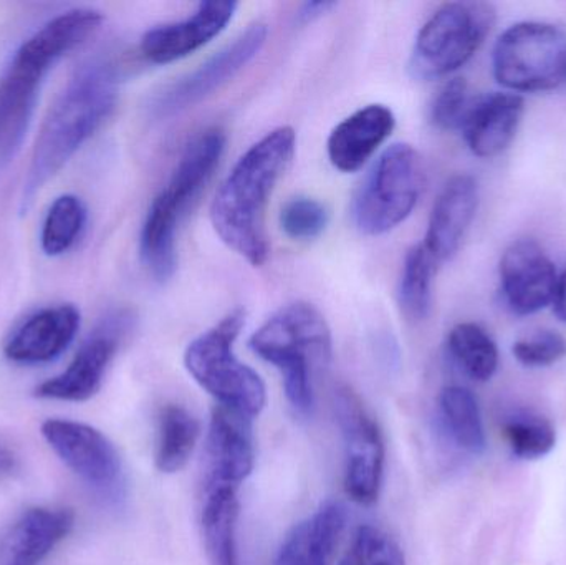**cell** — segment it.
I'll return each instance as SVG.
<instances>
[{
	"mask_svg": "<svg viewBox=\"0 0 566 565\" xmlns=\"http://www.w3.org/2000/svg\"><path fill=\"white\" fill-rule=\"evenodd\" d=\"M17 460L13 457L12 451L7 450V448L0 447V477H6V474L12 473L15 470Z\"/></svg>",
	"mask_w": 566,
	"mask_h": 565,
	"instance_id": "d590c367",
	"label": "cell"
},
{
	"mask_svg": "<svg viewBox=\"0 0 566 565\" xmlns=\"http://www.w3.org/2000/svg\"><path fill=\"white\" fill-rule=\"evenodd\" d=\"M501 284L505 304L514 314H537L554 304L557 269L537 242L522 239L502 255Z\"/></svg>",
	"mask_w": 566,
	"mask_h": 565,
	"instance_id": "5bb4252c",
	"label": "cell"
},
{
	"mask_svg": "<svg viewBox=\"0 0 566 565\" xmlns=\"http://www.w3.org/2000/svg\"><path fill=\"white\" fill-rule=\"evenodd\" d=\"M295 149L293 128L272 129L239 158L212 199L211 222L216 234L254 268L268 262L265 212Z\"/></svg>",
	"mask_w": 566,
	"mask_h": 565,
	"instance_id": "6da1fadb",
	"label": "cell"
},
{
	"mask_svg": "<svg viewBox=\"0 0 566 565\" xmlns=\"http://www.w3.org/2000/svg\"><path fill=\"white\" fill-rule=\"evenodd\" d=\"M329 216L325 206L313 198L290 199L281 211V228L293 241H312L325 232Z\"/></svg>",
	"mask_w": 566,
	"mask_h": 565,
	"instance_id": "4dcf8cb0",
	"label": "cell"
},
{
	"mask_svg": "<svg viewBox=\"0 0 566 565\" xmlns=\"http://www.w3.org/2000/svg\"><path fill=\"white\" fill-rule=\"evenodd\" d=\"M424 166L412 146L396 143L381 153L353 199V222L361 234L382 236L406 221L424 189Z\"/></svg>",
	"mask_w": 566,
	"mask_h": 565,
	"instance_id": "52a82bcc",
	"label": "cell"
},
{
	"mask_svg": "<svg viewBox=\"0 0 566 565\" xmlns=\"http://www.w3.org/2000/svg\"><path fill=\"white\" fill-rule=\"evenodd\" d=\"M514 357L528 368L551 367L566 355V341L557 332L544 331L534 337L515 342Z\"/></svg>",
	"mask_w": 566,
	"mask_h": 565,
	"instance_id": "d6a6232c",
	"label": "cell"
},
{
	"mask_svg": "<svg viewBox=\"0 0 566 565\" xmlns=\"http://www.w3.org/2000/svg\"><path fill=\"white\" fill-rule=\"evenodd\" d=\"M343 504L329 501L300 523L282 544L275 565H329L346 526Z\"/></svg>",
	"mask_w": 566,
	"mask_h": 565,
	"instance_id": "7402d4cb",
	"label": "cell"
},
{
	"mask_svg": "<svg viewBox=\"0 0 566 565\" xmlns=\"http://www.w3.org/2000/svg\"><path fill=\"white\" fill-rule=\"evenodd\" d=\"M448 348L455 364L471 380L484 384L499 368V348L481 325L464 322L448 337Z\"/></svg>",
	"mask_w": 566,
	"mask_h": 565,
	"instance_id": "484cf974",
	"label": "cell"
},
{
	"mask_svg": "<svg viewBox=\"0 0 566 565\" xmlns=\"http://www.w3.org/2000/svg\"><path fill=\"white\" fill-rule=\"evenodd\" d=\"M118 83L108 60H92L73 75L36 138L20 198L22 211L105 123L118 100Z\"/></svg>",
	"mask_w": 566,
	"mask_h": 565,
	"instance_id": "7a4b0ae2",
	"label": "cell"
},
{
	"mask_svg": "<svg viewBox=\"0 0 566 565\" xmlns=\"http://www.w3.org/2000/svg\"><path fill=\"white\" fill-rule=\"evenodd\" d=\"M504 437L512 454L518 460L535 461L552 453L557 444V430L542 415L515 414L504 423Z\"/></svg>",
	"mask_w": 566,
	"mask_h": 565,
	"instance_id": "f1b7e54d",
	"label": "cell"
},
{
	"mask_svg": "<svg viewBox=\"0 0 566 565\" xmlns=\"http://www.w3.org/2000/svg\"><path fill=\"white\" fill-rule=\"evenodd\" d=\"M239 501L234 488H206L202 530L214 565H239L235 546Z\"/></svg>",
	"mask_w": 566,
	"mask_h": 565,
	"instance_id": "603a6c76",
	"label": "cell"
},
{
	"mask_svg": "<svg viewBox=\"0 0 566 565\" xmlns=\"http://www.w3.org/2000/svg\"><path fill=\"white\" fill-rule=\"evenodd\" d=\"M268 35L269 29L265 23H252L245 32L234 39V42L168 86L156 100V113L161 116L176 115L211 96L261 53L268 42Z\"/></svg>",
	"mask_w": 566,
	"mask_h": 565,
	"instance_id": "8fae6325",
	"label": "cell"
},
{
	"mask_svg": "<svg viewBox=\"0 0 566 565\" xmlns=\"http://www.w3.org/2000/svg\"><path fill=\"white\" fill-rule=\"evenodd\" d=\"M339 565H406L398 544L378 527L363 526L356 531L348 553Z\"/></svg>",
	"mask_w": 566,
	"mask_h": 565,
	"instance_id": "f546056e",
	"label": "cell"
},
{
	"mask_svg": "<svg viewBox=\"0 0 566 565\" xmlns=\"http://www.w3.org/2000/svg\"><path fill=\"white\" fill-rule=\"evenodd\" d=\"M446 430L465 453L482 454L488 448L484 421L478 398L464 387H448L439 397Z\"/></svg>",
	"mask_w": 566,
	"mask_h": 565,
	"instance_id": "cb8c5ba5",
	"label": "cell"
},
{
	"mask_svg": "<svg viewBox=\"0 0 566 565\" xmlns=\"http://www.w3.org/2000/svg\"><path fill=\"white\" fill-rule=\"evenodd\" d=\"M128 325L129 317L123 314L103 322L86 338L65 372L36 387V397L59 401H86L95 397Z\"/></svg>",
	"mask_w": 566,
	"mask_h": 565,
	"instance_id": "4fadbf2b",
	"label": "cell"
},
{
	"mask_svg": "<svg viewBox=\"0 0 566 565\" xmlns=\"http://www.w3.org/2000/svg\"><path fill=\"white\" fill-rule=\"evenodd\" d=\"M479 206V186L472 176L458 175L439 192L426 231L424 249L436 264L454 258Z\"/></svg>",
	"mask_w": 566,
	"mask_h": 565,
	"instance_id": "ac0fdd59",
	"label": "cell"
},
{
	"mask_svg": "<svg viewBox=\"0 0 566 565\" xmlns=\"http://www.w3.org/2000/svg\"><path fill=\"white\" fill-rule=\"evenodd\" d=\"M102 23L103 13L92 7L66 10L43 23L13 53L0 75V165L19 153L50 70Z\"/></svg>",
	"mask_w": 566,
	"mask_h": 565,
	"instance_id": "3957f363",
	"label": "cell"
},
{
	"mask_svg": "<svg viewBox=\"0 0 566 565\" xmlns=\"http://www.w3.org/2000/svg\"><path fill=\"white\" fill-rule=\"evenodd\" d=\"M492 69L512 93L560 88L566 83V33L551 23H515L499 36Z\"/></svg>",
	"mask_w": 566,
	"mask_h": 565,
	"instance_id": "9c48e42d",
	"label": "cell"
},
{
	"mask_svg": "<svg viewBox=\"0 0 566 565\" xmlns=\"http://www.w3.org/2000/svg\"><path fill=\"white\" fill-rule=\"evenodd\" d=\"M42 435L56 457L86 484L103 494H115L122 484V460L112 441L88 425L49 420Z\"/></svg>",
	"mask_w": 566,
	"mask_h": 565,
	"instance_id": "7c38bea8",
	"label": "cell"
},
{
	"mask_svg": "<svg viewBox=\"0 0 566 565\" xmlns=\"http://www.w3.org/2000/svg\"><path fill=\"white\" fill-rule=\"evenodd\" d=\"M554 312L562 322H566V271L558 278L557 291L554 297Z\"/></svg>",
	"mask_w": 566,
	"mask_h": 565,
	"instance_id": "e575fe53",
	"label": "cell"
},
{
	"mask_svg": "<svg viewBox=\"0 0 566 565\" xmlns=\"http://www.w3.org/2000/svg\"><path fill=\"white\" fill-rule=\"evenodd\" d=\"M245 324L242 308L229 312L214 327L186 348L185 365L191 377L219 401L221 407L255 418L268 404V391L258 372L242 364L234 344Z\"/></svg>",
	"mask_w": 566,
	"mask_h": 565,
	"instance_id": "8992f818",
	"label": "cell"
},
{
	"mask_svg": "<svg viewBox=\"0 0 566 565\" xmlns=\"http://www.w3.org/2000/svg\"><path fill=\"white\" fill-rule=\"evenodd\" d=\"M208 488H234L254 470L251 418L219 405L208 435Z\"/></svg>",
	"mask_w": 566,
	"mask_h": 565,
	"instance_id": "2e32d148",
	"label": "cell"
},
{
	"mask_svg": "<svg viewBox=\"0 0 566 565\" xmlns=\"http://www.w3.org/2000/svg\"><path fill=\"white\" fill-rule=\"evenodd\" d=\"M70 510L27 511L0 540V565H39L73 530Z\"/></svg>",
	"mask_w": 566,
	"mask_h": 565,
	"instance_id": "44dd1931",
	"label": "cell"
},
{
	"mask_svg": "<svg viewBox=\"0 0 566 565\" xmlns=\"http://www.w3.org/2000/svg\"><path fill=\"white\" fill-rule=\"evenodd\" d=\"M335 414L346 448L345 491L355 503H375L385 467L381 431L361 400L348 387L335 394Z\"/></svg>",
	"mask_w": 566,
	"mask_h": 565,
	"instance_id": "30bf717a",
	"label": "cell"
},
{
	"mask_svg": "<svg viewBox=\"0 0 566 565\" xmlns=\"http://www.w3.org/2000/svg\"><path fill=\"white\" fill-rule=\"evenodd\" d=\"M494 22L491 3H446L416 36L409 62L411 75L418 80L451 75L481 49Z\"/></svg>",
	"mask_w": 566,
	"mask_h": 565,
	"instance_id": "ba28073f",
	"label": "cell"
},
{
	"mask_svg": "<svg viewBox=\"0 0 566 565\" xmlns=\"http://www.w3.org/2000/svg\"><path fill=\"white\" fill-rule=\"evenodd\" d=\"M525 112L518 93L494 92L469 103L461 132L465 145L479 158H494L514 142Z\"/></svg>",
	"mask_w": 566,
	"mask_h": 565,
	"instance_id": "d6986e66",
	"label": "cell"
},
{
	"mask_svg": "<svg viewBox=\"0 0 566 565\" xmlns=\"http://www.w3.org/2000/svg\"><path fill=\"white\" fill-rule=\"evenodd\" d=\"M469 88L464 79H452L439 90L431 105V122L436 128L451 132L461 129L462 119L468 112Z\"/></svg>",
	"mask_w": 566,
	"mask_h": 565,
	"instance_id": "1f68e13d",
	"label": "cell"
},
{
	"mask_svg": "<svg viewBox=\"0 0 566 565\" xmlns=\"http://www.w3.org/2000/svg\"><path fill=\"white\" fill-rule=\"evenodd\" d=\"M86 224V208L78 196L63 195L46 212L42 228V249L50 258L65 254L75 244Z\"/></svg>",
	"mask_w": 566,
	"mask_h": 565,
	"instance_id": "83f0119b",
	"label": "cell"
},
{
	"mask_svg": "<svg viewBox=\"0 0 566 565\" xmlns=\"http://www.w3.org/2000/svg\"><path fill=\"white\" fill-rule=\"evenodd\" d=\"M336 2H306L300 7L298 20L303 23L312 22V20L319 19V17L328 13L329 10L335 9Z\"/></svg>",
	"mask_w": 566,
	"mask_h": 565,
	"instance_id": "836d02e7",
	"label": "cell"
},
{
	"mask_svg": "<svg viewBox=\"0 0 566 565\" xmlns=\"http://www.w3.org/2000/svg\"><path fill=\"white\" fill-rule=\"evenodd\" d=\"M259 357L281 370L286 398L300 414L313 408V368L332 357V332L318 308L293 302L272 315L251 337Z\"/></svg>",
	"mask_w": 566,
	"mask_h": 565,
	"instance_id": "5b68a950",
	"label": "cell"
},
{
	"mask_svg": "<svg viewBox=\"0 0 566 565\" xmlns=\"http://www.w3.org/2000/svg\"><path fill=\"white\" fill-rule=\"evenodd\" d=\"M80 322L82 317L75 305L42 308L10 335L3 354L15 364H49L75 341Z\"/></svg>",
	"mask_w": 566,
	"mask_h": 565,
	"instance_id": "e0dca14e",
	"label": "cell"
},
{
	"mask_svg": "<svg viewBox=\"0 0 566 565\" xmlns=\"http://www.w3.org/2000/svg\"><path fill=\"white\" fill-rule=\"evenodd\" d=\"M238 7L235 2H201L188 19L149 29L142 39V53L158 65L186 59L221 35Z\"/></svg>",
	"mask_w": 566,
	"mask_h": 565,
	"instance_id": "9a60e30c",
	"label": "cell"
},
{
	"mask_svg": "<svg viewBox=\"0 0 566 565\" xmlns=\"http://www.w3.org/2000/svg\"><path fill=\"white\" fill-rule=\"evenodd\" d=\"M201 435L195 415L179 405H168L159 415L156 467L161 473H178L188 464Z\"/></svg>",
	"mask_w": 566,
	"mask_h": 565,
	"instance_id": "d4e9b609",
	"label": "cell"
},
{
	"mask_svg": "<svg viewBox=\"0 0 566 565\" xmlns=\"http://www.w3.org/2000/svg\"><path fill=\"white\" fill-rule=\"evenodd\" d=\"M224 149L226 135L221 129L199 133L186 146L166 188L153 199L143 224L139 252L156 281L166 282L175 275L179 222L214 175Z\"/></svg>",
	"mask_w": 566,
	"mask_h": 565,
	"instance_id": "277c9868",
	"label": "cell"
},
{
	"mask_svg": "<svg viewBox=\"0 0 566 565\" xmlns=\"http://www.w3.org/2000/svg\"><path fill=\"white\" fill-rule=\"evenodd\" d=\"M396 126L395 113L386 105H368L339 122L329 133L326 151L333 168L355 172L378 151Z\"/></svg>",
	"mask_w": 566,
	"mask_h": 565,
	"instance_id": "ffe728a7",
	"label": "cell"
},
{
	"mask_svg": "<svg viewBox=\"0 0 566 565\" xmlns=\"http://www.w3.org/2000/svg\"><path fill=\"white\" fill-rule=\"evenodd\" d=\"M434 259L424 245H415L406 254L399 281V305L406 317L412 322L428 318L432 305V278H434Z\"/></svg>",
	"mask_w": 566,
	"mask_h": 565,
	"instance_id": "4316f807",
	"label": "cell"
}]
</instances>
